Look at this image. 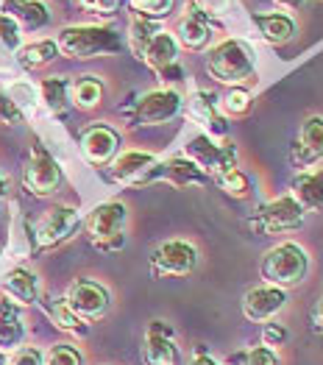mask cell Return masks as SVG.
Instances as JSON below:
<instances>
[{"mask_svg":"<svg viewBox=\"0 0 323 365\" xmlns=\"http://www.w3.org/2000/svg\"><path fill=\"white\" fill-rule=\"evenodd\" d=\"M81 215L76 207H67V204H56L51 210L36 217L34 229H31V237H34V248H56V245L67 243L78 229H81Z\"/></svg>","mask_w":323,"mask_h":365,"instance_id":"5b68a950","label":"cell"},{"mask_svg":"<svg viewBox=\"0 0 323 365\" xmlns=\"http://www.w3.org/2000/svg\"><path fill=\"white\" fill-rule=\"evenodd\" d=\"M78 148L92 168H106L120 153V134L106 123H92L81 131Z\"/></svg>","mask_w":323,"mask_h":365,"instance_id":"7c38bea8","label":"cell"},{"mask_svg":"<svg viewBox=\"0 0 323 365\" xmlns=\"http://www.w3.org/2000/svg\"><path fill=\"white\" fill-rule=\"evenodd\" d=\"M178 45H184L187 51H204L206 45H209V39H212V23H209V17H206L204 11L193 3L187 11H184V17L178 20Z\"/></svg>","mask_w":323,"mask_h":365,"instance_id":"ac0fdd59","label":"cell"},{"mask_svg":"<svg viewBox=\"0 0 323 365\" xmlns=\"http://www.w3.org/2000/svg\"><path fill=\"white\" fill-rule=\"evenodd\" d=\"M76 3H78V0H76Z\"/></svg>","mask_w":323,"mask_h":365,"instance_id":"c3c4849f","label":"cell"},{"mask_svg":"<svg viewBox=\"0 0 323 365\" xmlns=\"http://www.w3.org/2000/svg\"><path fill=\"white\" fill-rule=\"evenodd\" d=\"M0 45L6 48V51H20V45H23V31L20 26L9 17V14H3L0 11Z\"/></svg>","mask_w":323,"mask_h":365,"instance_id":"e575fe53","label":"cell"},{"mask_svg":"<svg viewBox=\"0 0 323 365\" xmlns=\"http://www.w3.org/2000/svg\"><path fill=\"white\" fill-rule=\"evenodd\" d=\"M153 182H170L173 187H193V184L201 187V184L209 182V176H206L193 159H187V156H173V159L156 165Z\"/></svg>","mask_w":323,"mask_h":365,"instance_id":"d6986e66","label":"cell"},{"mask_svg":"<svg viewBox=\"0 0 323 365\" xmlns=\"http://www.w3.org/2000/svg\"><path fill=\"white\" fill-rule=\"evenodd\" d=\"M190 115L206 128V134H226V120L217 112V101L215 95L198 90L190 98Z\"/></svg>","mask_w":323,"mask_h":365,"instance_id":"d4e9b609","label":"cell"},{"mask_svg":"<svg viewBox=\"0 0 323 365\" xmlns=\"http://www.w3.org/2000/svg\"><path fill=\"white\" fill-rule=\"evenodd\" d=\"M125 223L128 210L123 201H103L98 204L84 220L87 240L103 254H115L125 245Z\"/></svg>","mask_w":323,"mask_h":365,"instance_id":"3957f363","label":"cell"},{"mask_svg":"<svg viewBox=\"0 0 323 365\" xmlns=\"http://www.w3.org/2000/svg\"><path fill=\"white\" fill-rule=\"evenodd\" d=\"M198 265V248L187 240H165L150 254L153 279H181L190 276Z\"/></svg>","mask_w":323,"mask_h":365,"instance_id":"8992f818","label":"cell"},{"mask_svg":"<svg viewBox=\"0 0 323 365\" xmlns=\"http://www.w3.org/2000/svg\"><path fill=\"white\" fill-rule=\"evenodd\" d=\"M128 6L134 11V17L159 23V20H165L176 9V0H128Z\"/></svg>","mask_w":323,"mask_h":365,"instance_id":"f546056e","label":"cell"},{"mask_svg":"<svg viewBox=\"0 0 323 365\" xmlns=\"http://www.w3.org/2000/svg\"><path fill=\"white\" fill-rule=\"evenodd\" d=\"M284 304H287V293L282 287L260 284V287H251L242 296V315L251 324H267L284 309Z\"/></svg>","mask_w":323,"mask_h":365,"instance_id":"e0dca14e","label":"cell"},{"mask_svg":"<svg viewBox=\"0 0 323 365\" xmlns=\"http://www.w3.org/2000/svg\"><path fill=\"white\" fill-rule=\"evenodd\" d=\"M9 363V354H3V351H0V365H6Z\"/></svg>","mask_w":323,"mask_h":365,"instance_id":"7dc6e473","label":"cell"},{"mask_svg":"<svg viewBox=\"0 0 323 365\" xmlns=\"http://www.w3.org/2000/svg\"><path fill=\"white\" fill-rule=\"evenodd\" d=\"M143 360L145 365H178L176 332L168 321L153 318L145 329V343H143Z\"/></svg>","mask_w":323,"mask_h":365,"instance_id":"9a60e30c","label":"cell"},{"mask_svg":"<svg viewBox=\"0 0 323 365\" xmlns=\"http://www.w3.org/2000/svg\"><path fill=\"white\" fill-rule=\"evenodd\" d=\"M3 293L11 304L31 307L39 302V279L29 268H11L3 276Z\"/></svg>","mask_w":323,"mask_h":365,"instance_id":"44dd1931","label":"cell"},{"mask_svg":"<svg viewBox=\"0 0 323 365\" xmlns=\"http://www.w3.org/2000/svg\"><path fill=\"white\" fill-rule=\"evenodd\" d=\"M159 159L148 151H123L115 156L112 162V182L128 184V187H140V184H153V173H156Z\"/></svg>","mask_w":323,"mask_h":365,"instance_id":"5bb4252c","label":"cell"},{"mask_svg":"<svg viewBox=\"0 0 323 365\" xmlns=\"http://www.w3.org/2000/svg\"><path fill=\"white\" fill-rule=\"evenodd\" d=\"M39 103L51 115H64L73 106L70 103V78H64V76L42 78V84H39Z\"/></svg>","mask_w":323,"mask_h":365,"instance_id":"484cf974","label":"cell"},{"mask_svg":"<svg viewBox=\"0 0 323 365\" xmlns=\"http://www.w3.org/2000/svg\"><path fill=\"white\" fill-rule=\"evenodd\" d=\"M206 70L220 84L242 87L254 76V53L242 39H226L209 51Z\"/></svg>","mask_w":323,"mask_h":365,"instance_id":"277c9868","label":"cell"},{"mask_svg":"<svg viewBox=\"0 0 323 365\" xmlns=\"http://www.w3.org/2000/svg\"><path fill=\"white\" fill-rule=\"evenodd\" d=\"M195 6L204 11L206 17H220V14L232 11L235 0H195Z\"/></svg>","mask_w":323,"mask_h":365,"instance_id":"60d3db41","label":"cell"},{"mask_svg":"<svg viewBox=\"0 0 323 365\" xmlns=\"http://www.w3.org/2000/svg\"><path fill=\"white\" fill-rule=\"evenodd\" d=\"M237 365H282L276 351L267 349V346H257V349H248L245 354L237 357Z\"/></svg>","mask_w":323,"mask_h":365,"instance_id":"8d00e7d4","label":"cell"},{"mask_svg":"<svg viewBox=\"0 0 323 365\" xmlns=\"http://www.w3.org/2000/svg\"><path fill=\"white\" fill-rule=\"evenodd\" d=\"M59 53V45L56 39H36V42H29V45H20L17 51V64L26 67V70H39L51 61H56Z\"/></svg>","mask_w":323,"mask_h":365,"instance_id":"4316f807","label":"cell"},{"mask_svg":"<svg viewBox=\"0 0 323 365\" xmlns=\"http://www.w3.org/2000/svg\"><path fill=\"white\" fill-rule=\"evenodd\" d=\"M64 302H67V307H70L84 324H95V321L106 318V312H109V307H112V296H109V290H106L101 282L81 276V279H76V282L67 287Z\"/></svg>","mask_w":323,"mask_h":365,"instance_id":"ba28073f","label":"cell"},{"mask_svg":"<svg viewBox=\"0 0 323 365\" xmlns=\"http://www.w3.org/2000/svg\"><path fill=\"white\" fill-rule=\"evenodd\" d=\"M156 31H159V26L150 23V20H143V17H134V20H131V26H128V48H131V53H134L137 59L143 56L145 45L153 39Z\"/></svg>","mask_w":323,"mask_h":365,"instance_id":"4dcf8cb0","label":"cell"},{"mask_svg":"<svg viewBox=\"0 0 323 365\" xmlns=\"http://www.w3.org/2000/svg\"><path fill=\"white\" fill-rule=\"evenodd\" d=\"M6 95H9V98H11V101H14V103H17V106H20L23 112H26L29 106H34V103L39 101V98H36V92H34V87H31V84H11Z\"/></svg>","mask_w":323,"mask_h":365,"instance_id":"f35d334b","label":"cell"},{"mask_svg":"<svg viewBox=\"0 0 323 365\" xmlns=\"http://www.w3.org/2000/svg\"><path fill=\"white\" fill-rule=\"evenodd\" d=\"M307 212L301 210V204L295 201L293 195H282V198H273L260 207V212L251 217V229L262 232L265 237L270 235H282V232H293L304 223Z\"/></svg>","mask_w":323,"mask_h":365,"instance_id":"9c48e42d","label":"cell"},{"mask_svg":"<svg viewBox=\"0 0 323 365\" xmlns=\"http://www.w3.org/2000/svg\"><path fill=\"white\" fill-rule=\"evenodd\" d=\"M312 327H315V332L323 335V299L315 304V309H312Z\"/></svg>","mask_w":323,"mask_h":365,"instance_id":"ee69618b","label":"cell"},{"mask_svg":"<svg viewBox=\"0 0 323 365\" xmlns=\"http://www.w3.org/2000/svg\"><path fill=\"white\" fill-rule=\"evenodd\" d=\"M45 365H84V354L70 343H56L45 351Z\"/></svg>","mask_w":323,"mask_h":365,"instance_id":"d6a6232c","label":"cell"},{"mask_svg":"<svg viewBox=\"0 0 323 365\" xmlns=\"http://www.w3.org/2000/svg\"><path fill=\"white\" fill-rule=\"evenodd\" d=\"M260 274H262L265 284H273L282 290L298 287L309 274V254L298 243L273 245L270 251H265Z\"/></svg>","mask_w":323,"mask_h":365,"instance_id":"7a4b0ae2","label":"cell"},{"mask_svg":"<svg viewBox=\"0 0 323 365\" xmlns=\"http://www.w3.org/2000/svg\"><path fill=\"white\" fill-rule=\"evenodd\" d=\"M220 109L226 112V115H245L248 109H251V92L245 90V87H232V90L223 95V101H220Z\"/></svg>","mask_w":323,"mask_h":365,"instance_id":"836d02e7","label":"cell"},{"mask_svg":"<svg viewBox=\"0 0 323 365\" xmlns=\"http://www.w3.org/2000/svg\"><path fill=\"white\" fill-rule=\"evenodd\" d=\"M59 53L67 59H98V56H118L125 48L123 36L115 29L103 26H67L56 36Z\"/></svg>","mask_w":323,"mask_h":365,"instance_id":"6da1fadb","label":"cell"},{"mask_svg":"<svg viewBox=\"0 0 323 365\" xmlns=\"http://www.w3.org/2000/svg\"><path fill=\"white\" fill-rule=\"evenodd\" d=\"M103 101V81L98 76H81L76 81H70V103L78 109H98Z\"/></svg>","mask_w":323,"mask_h":365,"instance_id":"f1b7e54d","label":"cell"},{"mask_svg":"<svg viewBox=\"0 0 323 365\" xmlns=\"http://www.w3.org/2000/svg\"><path fill=\"white\" fill-rule=\"evenodd\" d=\"M262 343L267 349H270V346H284V343H287V329H284L282 324H265Z\"/></svg>","mask_w":323,"mask_h":365,"instance_id":"b9f144b4","label":"cell"},{"mask_svg":"<svg viewBox=\"0 0 323 365\" xmlns=\"http://www.w3.org/2000/svg\"><path fill=\"white\" fill-rule=\"evenodd\" d=\"M39 307L45 309V315L53 321V327L61 329V332H67V335H76V337H87L89 335V324H84L64 299H39Z\"/></svg>","mask_w":323,"mask_h":365,"instance_id":"cb8c5ba5","label":"cell"},{"mask_svg":"<svg viewBox=\"0 0 323 365\" xmlns=\"http://www.w3.org/2000/svg\"><path fill=\"white\" fill-rule=\"evenodd\" d=\"M23 123H26V112L6 92H0V125L14 128V125H23Z\"/></svg>","mask_w":323,"mask_h":365,"instance_id":"d590c367","label":"cell"},{"mask_svg":"<svg viewBox=\"0 0 323 365\" xmlns=\"http://www.w3.org/2000/svg\"><path fill=\"white\" fill-rule=\"evenodd\" d=\"M6 192H9V182H6V176H0V201L6 198Z\"/></svg>","mask_w":323,"mask_h":365,"instance_id":"f6af8a7d","label":"cell"},{"mask_svg":"<svg viewBox=\"0 0 323 365\" xmlns=\"http://www.w3.org/2000/svg\"><path fill=\"white\" fill-rule=\"evenodd\" d=\"M276 3H282V6H298V3H304V0H276Z\"/></svg>","mask_w":323,"mask_h":365,"instance_id":"bcb514c9","label":"cell"},{"mask_svg":"<svg viewBox=\"0 0 323 365\" xmlns=\"http://www.w3.org/2000/svg\"><path fill=\"white\" fill-rule=\"evenodd\" d=\"M61 182H64V176H61L59 162L51 156V151L45 145L34 143L29 153V162H26V170H23L26 190H29L31 195H36V198H48V195L59 192Z\"/></svg>","mask_w":323,"mask_h":365,"instance_id":"52a82bcc","label":"cell"},{"mask_svg":"<svg viewBox=\"0 0 323 365\" xmlns=\"http://www.w3.org/2000/svg\"><path fill=\"white\" fill-rule=\"evenodd\" d=\"M184 156L193 159L206 176H212V179H215L217 173H223V170L237 168L235 143H220V145H217V143H212L209 134L193 137V140L187 143V148H184Z\"/></svg>","mask_w":323,"mask_h":365,"instance_id":"30bf717a","label":"cell"},{"mask_svg":"<svg viewBox=\"0 0 323 365\" xmlns=\"http://www.w3.org/2000/svg\"><path fill=\"white\" fill-rule=\"evenodd\" d=\"M184 109V101L176 90H150L145 92L134 112H131V125H162V123H170L178 112Z\"/></svg>","mask_w":323,"mask_h":365,"instance_id":"8fae6325","label":"cell"},{"mask_svg":"<svg viewBox=\"0 0 323 365\" xmlns=\"http://www.w3.org/2000/svg\"><path fill=\"white\" fill-rule=\"evenodd\" d=\"M6 365H45V351H39L34 346H20L11 351Z\"/></svg>","mask_w":323,"mask_h":365,"instance_id":"74e56055","label":"cell"},{"mask_svg":"<svg viewBox=\"0 0 323 365\" xmlns=\"http://www.w3.org/2000/svg\"><path fill=\"white\" fill-rule=\"evenodd\" d=\"M254 23L262 34V39L270 45H287L295 36V23L287 14H257Z\"/></svg>","mask_w":323,"mask_h":365,"instance_id":"83f0119b","label":"cell"},{"mask_svg":"<svg viewBox=\"0 0 323 365\" xmlns=\"http://www.w3.org/2000/svg\"><path fill=\"white\" fill-rule=\"evenodd\" d=\"M26 340V324H23V307L11 304L9 299L0 302V351L11 354Z\"/></svg>","mask_w":323,"mask_h":365,"instance_id":"603a6c76","label":"cell"},{"mask_svg":"<svg viewBox=\"0 0 323 365\" xmlns=\"http://www.w3.org/2000/svg\"><path fill=\"white\" fill-rule=\"evenodd\" d=\"M215 182H217V187H220L226 195H232V198H245V195L251 192V179H248L240 168H232V170L217 173Z\"/></svg>","mask_w":323,"mask_h":365,"instance_id":"1f68e13d","label":"cell"},{"mask_svg":"<svg viewBox=\"0 0 323 365\" xmlns=\"http://www.w3.org/2000/svg\"><path fill=\"white\" fill-rule=\"evenodd\" d=\"M0 11L9 14L20 31H39L51 23V11L39 0H0Z\"/></svg>","mask_w":323,"mask_h":365,"instance_id":"ffe728a7","label":"cell"},{"mask_svg":"<svg viewBox=\"0 0 323 365\" xmlns=\"http://www.w3.org/2000/svg\"><path fill=\"white\" fill-rule=\"evenodd\" d=\"M293 198L301 204L304 212H318L323 210V168L298 170L293 179Z\"/></svg>","mask_w":323,"mask_h":365,"instance_id":"7402d4cb","label":"cell"},{"mask_svg":"<svg viewBox=\"0 0 323 365\" xmlns=\"http://www.w3.org/2000/svg\"><path fill=\"white\" fill-rule=\"evenodd\" d=\"M190 365H220V363L206 351L204 346H195V351H193V357H190Z\"/></svg>","mask_w":323,"mask_h":365,"instance_id":"7bdbcfd3","label":"cell"},{"mask_svg":"<svg viewBox=\"0 0 323 365\" xmlns=\"http://www.w3.org/2000/svg\"><path fill=\"white\" fill-rule=\"evenodd\" d=\"M140 61H145L148 67L162 78V81H181V67H178V42L173 34L168 31H156L153 39L145 45Z\"/></svg>","mask_w":323,"mask_h":365,"instance_id":"4fadbf2b","label":"cell"},{"mask_svg":"<svg viewBox=\"0 0 323 365\" xmlns=\"http://www.w3.org/2000/svg\"><path fill=\"white\" fill-rule=\"evenodd\" d=\"M78 6L87 9V11H92V14H103V17H109V14H115L120 6H123V0H78Z\"/></svg>","mask_w":323,"mask_h":365,"instance_id":"ab89813d","label":"cell"},{"mask_svg":"<svg viewBox=\"0 0 323 365\" xmlns=\"http://www.w3.org/2000/svg\"><path fill=\"white\" fill-rule=\"evenodd\" d=\"M323 159V118L312 115L301 123V131L290 148V165L298 170H309L315 162Z\"/></svg>","mask_w":323,"mask_h":365,"instance_id":"2e32d148","label":"cell"}]
</instances>
